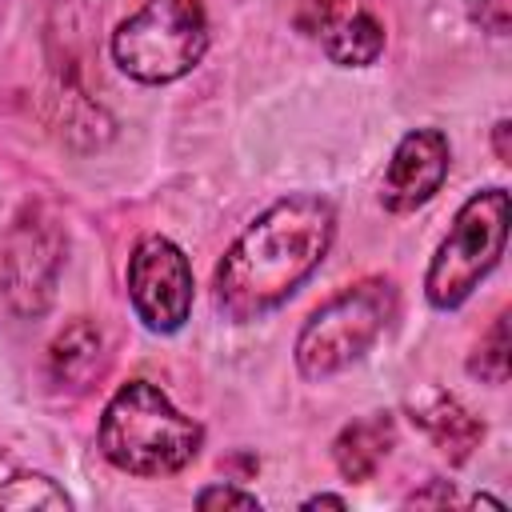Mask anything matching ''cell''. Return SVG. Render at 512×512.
<instances>
[{
    "instance_id": "cell-1",
    "label": "cell",
    "mask_w": 512,
    "mask_h": 512,
    "mask_svg": "<svg viewBox=\"0 0 512 512\" xmlns=\"http://www.w3.org/2000/svg\"><path fill=\"white\" fill-rule=\"evenodd\" d=\"M336 216L320 196H288L248 224L216 268V308L228 320H256L288 300L332 244Z\"/></svg>"
},
{
    "instance_id": "cell-2",
    "label": "cell",
    "mask_w": 512,
    "mask_h": 512,
    "mask_svg": "<svg viewBox=\"0 0 512 512\" xmlns=\"http://www.w3.org/2000/svg\"><path fill=\"white\" fill-rule=\"evenodd\" d=\"M200 424L168 404L148 380L124 384L100 420V452L128 476H168L196 460Z\"/></svg>"
},
{
    "instance_id": "cell-3",
    "label": "cell",
    "mask_w": 512,
    "mask_h": 512,
    "mask_svg": "<svg viewBox=\"0 0 512 512\" xmlns=\"http://www.w3.org/2000/svg\"><path fill=\"white\" fill-rule=\"evenodd\" d=\"M392 316H396V288L384 276L336 292L328 304H320L308 316L296 340V368L308 380H324L348 368L376 344V336L388 328Z\"/></svg>"
},
{
    "instance_id": "cell-4",
    "label": "cell",
    "mask_w": 512,
    "mask_h": 512,
    "mask_svg": "<svg viewBox=\"0 0 512 512\" xmlns=\"http://www.w3.org/2000/svg\"><path fill=\"white\" fill-rule=\"evenodd\" d=\"M208 48V20L200 0H144L112 32L116 64L144 84H168L200 64Z\"/></svg>"
},
{
    "instance_id": "cell-5",
    "label": "cell",
    "mask_w": 512,
    "mask_h": 512,
    "mask_svg": "<svg viewBox=\"0 0 512 512\" xmlns=\"http://www.w3.org/2000/svg\"><path fill=\"white\" fill-rule=\"evenodd\" d=\"M508 240V192L504 188H488L476 192L452 220L444 244L436 248L428 276H424V292L432 308H456L500 260Z\"/></svg>"
},
{
    "instance_id": "cell-6",
    "label": "cell",
    "mask_w": 512,
    "mask_h": 512,
    "mask_svg": "<svg viewBox=\"0 0 512 512\" xmlns=\"http://www.w3.org/2000/svg\"><path fill=\"white\" fill-rule=\"evenodd\" d=\"M60 264H64V228H60V220L48 208L28 204L16 216V224L8 228L4 252H0L8 304L20 316H40L52 304Z\"/></svg>"
},
{
    "instance_id": "cell-7",
    "label": "cell",
    "mask_w": 512,
    "mask_h": 512,
    "mask_svg": "<svg viewBox=\"0 0 512 512\" xmlns=\"http://www.w3.org/2000/svg\"><path fill=\"white\" fill-rule=\"evenodd\" d=\"M128 296L152 332H176L192 308L188 256L164 236H144L128 260Z\"/></svg>"
},
{
    "instance_id": "cell-8",
    "label": "cell",
    "mask_w": 512,
    "mask_h": 512,
    "mask_svg": "<svg viewBox=\"0 0 512 512\" xmlns=\"http://www.w3.org/2000/svg\"><path fill=\"white\" fill-rule=\"evenodd\" d=\"M448 176V140L436 128H416L408 132L384 172V188L380 200L388 212H412L424 200H432V192L444 184Z\"/></svg>"
},
{
    "instance_id": "cell-9",
    "label": "cell",
    "mask_w": 512,
    "mask_h": 512,
    "mask_svg": "<svg viewBox=\"0 0 512 512\" xmlns=\"http://www.w3.org/2000/svg\"><path fill=\"white\" fill-rule=\"evenodd\" d=\"M412 420L440 444V452H448L452 460H464L476 444H480V436H484V428H480V420L472 416V412H464L452 396H444V392H428V396H420V400H412Z\"/></svg>"
},
{
    "instance_id": "cell-10",
    "label": "cell",
    "mask_w": 512,
    "mask_h": 512,
    "mask_svg": "<svg viewBox=\"0 0 512 512\" xmlns=\"http://www.w3.org/2000/svg\"><path fill=\"white\" fill-rule=\"evenodd\" d=\"M392 444H396L392 416H368V420L348 424L336 436L332 456H336V468L344 472V480H368L380 468V460L392 452Z\"/></svg>"
},
{
    "instance_id": "cell-11",
    "label": "cell",
    "mask_w": 512,
    "mask_h": 512,
    "mask_svg": "<svg viewBox=\"0 0 512 512\" xmlns=\"http://www.w3.org/2000/svg\"><path fill=\"white\" fill-rule=\"evenodd\" d=\"M100 332L88 324V320H76L68 324L56 340H52V352H48V368H52V380L64 384V388H84L96 372H100Z\"/></svg>"
},
{
    "instance_id": "cell-12",
    "label": "cell",
    "mask_w": 512,
    "mask_h": 512,
    "mask_svg": "<svg viewBox=\"0 0 512 512\" xmlns=\"http://www.w3.org/2000/svg\"><path fill=\"white\" fill-rule=\"evenodd\" d=\"M324 52H328L332 64H344V68L372 64V60L384 52V28L376 24V16L352 12L344 24H336V28L324 36Z\"/></svg>"
},
{
    "instance_id": "cell-13",
    "label": "cell",
    "mask_w": 512,
    "mask_h": 512,
    "mask_svg": "<svg viewBox=\"0 0 512 512\" xmlns=\"http://www.w3.org/2000/svg\"><path fill=\"white\" fill-rule=\"evenodd\" d=\"M0 508H52V512H64L68 508V496L48 476L20 472V476H12L0 488Z\"/></svg>"
},
{
    "instance_id": "cell-14",
    "label": "cell",
    "mask_w": 512,
    "mask_h": 512,
    "mask_svg": "<svg viewBox=\"0 0 512 512\" xmlns=\"http://www.w3.org/2000/svg\"><path fill=\"white\" fill-rule=\"evenodd\" d=\"M472 376L488 380V384H504L508 380V316H496L492 328L484 332L472 364H468Z\"/></svg>"
},
{
    "instance_id": "cell-15",
    "label": "cell",
    "mask_w": 512,
    "mask_h": 512,
    "mask_svg": "<svg viewBox=\"0 0 512 512\" xmlns=\"http://www.w3.org/2000/svg\"><path fill=\"white\" fill-rule=\"evenodd\" d=\"M356 12V0H300L296 28L308 36H328L336 24H344Z\"/></svg>"
},
{
    "instance_id": "cell-16",
    "label": "cell",
    "mask_w": 512,
    "mask_h": 512,
    "mask_svg": "<svg viewBox=\"0 0 512 512\" xmlns=\"http://www.w3.org/2000/svg\"><path fill=\"white\" fill-rule=\"evenodd\" d=\"M196 508H244V512H260V500L248 496V492H236V488H224V484H212L196 496Z\"/></svg>"
},
{
    "instance_id": "cell-17",
    "label": "cell",
    "mask_w": 512,
    "mask_h": 512,
    "mask_svg": "<svg viewBox=\"0 0 512 512\" xmlns=\"http://www.w3.org/2000/svg\"><path fill=\"white\" fill-rule=\"evenodd\" d=\"M468 8L488 32H508V0H468Z\"/></svg>"
},
{
    "instance_id": "cell-18",
    "label": "cell",
    "mask_w": 512,
    "mask_h": 512,
    "mask_svg": "<svg viewBox=\"0 0 512 512\" xmlns=\"http://www.w3.org/2000/svg\"><path fill=\"white\" fill-rule=\"evenodd\" d=\"M452 500V488L448 484H436L432 492H412L408 504H448Z\"/></svg>"
},
{
    "instance_id": "cell-19",
    "label": "cell",
    "mask_w": 512,
    "mask_h": 512,
    "mask_svg": "<svg viewBox=\"0 0 512 512\" xmlns=\"http://www.w3.org/2000/svg\"><path fill=\"white\" fill-rule=\"evenodd\" d=\"M508 132H512V128H508V120H500V124H496V156H500L504 164L512 160V148H508Z\"/></svg>"
},
{
    "instance_id": "cell-20",
    "label": "cell",
    "mask_w": 512,
    "mask_h": 512,
    "mask_svg": "<svg viewBox=\"0 0 512 512\" xmlns=\"http://www.w3.org/2000/svg\"><path fill=\"white\" fill-rule=\"evenodd\" d=\"M304 508H344V500L340 496H312V500H304Z\"/></svg>"
}]
</instances>
